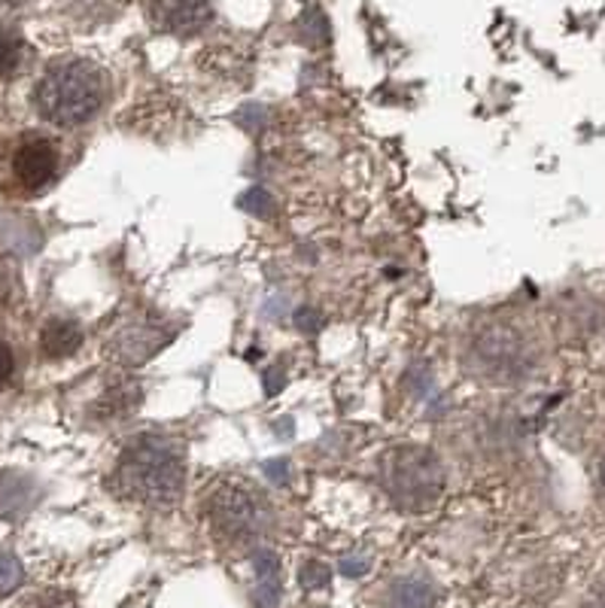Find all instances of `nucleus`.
I'll return each instance as SVG.
<instances>
[{"label":"nucleus","instance_id":"obj_25","mask_svg":"<svg viewBox=\"0 0 605 608\" xmlns=\"http://www.w3.org/2000/svg\"><path fill=\"white\" fill-rule=\"evenodd\" d=\"M13 368H16L13 350H10L7 344H3V341H0V387H3L7 380L13 378Z\"/></svg>","mask_w":605,"mask_h":608},{"label":"nucleus","instance_id":"obj_27","mask_svg":"<svg viewBox=\"0 0 605 608\" xmlns=\"http://www.w3.org/2000/svg\"><path fill=\"white\" fill-rule=\"evenodd\" d=\"M584 608H605V587H600V591L593 593L588 603H584Z\"/></svg>","mask_w":605,"mask_h":608},{"label":"nucleus","instance_id":"obj_9","mask_svg":"<svg viewBox=\"0 0 605 608\" xmlns=\"http://www.w3.org/2000/svg\"><path fill=\"white\" fill-rule=\"evenodd\" d=\"M40 499V486L25 471L0 474V520H22Z\"/></svg>","mask_w":605,"mask_h":608},{"label":"nucleus","instance_id":"obj_12","mask_svg":"<svg viewBox=\"0 0 605 608\" xmlns=\"http://www.w3.org/2000/svg\"><path fill=\"white\" fill-rule=\"evenodd\" d=\"M82 344V329L74 319H49L40 332V350L47 359H67Z\"/></svg>","mask_w":605,"mask_h":608},{"label":"nucleus","instance_id":"obj_22","mask_svg":"<svg viewBox=\"0 0 605 608\" xmlns=\"http://www.w3.org/2000/svg\"><path fill=\"white\" fill-rule=\"evenodd\" d=\"M338 569H342V575L347 578H362L369 575V569H372V560L369 557H344L342 562H338Z\"/></svg>","mask_w":605,"mask_h":608},{"label":"nucleus","instance_id":"obj_11","mask_svg":"<svg viewBox=\"0 0 605 608\" xmlns=\"http://www.w3.org/2000/svg\"><path fill=\"white\" fill-rule=\"evenodd\" d=\"M140 402H143V387H140L138 380H123V383H116L113 390L98 398V405H94V414L101 417V420H125V417H131L134 410L140 408Z\"/></svg>","mask_w":605,"mask_h":608},{"label":"nucleus","instance_id":"obj_20","mask_svg":"<svg viewBox=\"0 0 605 608\" xmlns=\"http://www.w3.org/2000/svg\"><path fill=\"white\" fill-rule=\"evenodd\" d=\"M22 608H77V599H74V593L52 587V591L34 593L31 599Z\"/></svg>","mask_w":605,"mask_h":608},{"label":"nucleus","instance_id":"obj_3","mask_svg":"<svg viewBox=\"0 0 605 608\" xmlns=\"http://www.w3.org/2000/svg\"><path fill=\"white\" fill-rule=\"evenodd\" d=\"M381 484L396 508L429 511L445 493V466L429 447L399 444L381 459Z\"/></svg>","mask_w":605,"mask_h":608},{"label":"nucleus","instance_id":"obj_5","mask_svg":"<svg viewBox=\"0 0 605 608\" xmlns=\"http://www.w3.org/2000/svg\"><path fill=\"white\" fill-rule=\"evenodd\" d=\"M207 508H210V523L214 530L229 539V542H253L259 539L268 523H271V508L268 502L249 490L247 484H237V481H226L219 484L210 499H207Z\"/></svg>","mask_w":605,"mask_h":608},{"label":"nucleus","instance_id":"obj_8","mask_svg":"<svg viewBox=\"0 0 605 608\" xmlns=\"http://www.w3.org/2000/svg\"><path fill=\"white\" fill-rule=\"evenodd\" d=\"M13 174L25 189H47L59 174V152L49 140H28L13 155Z\"/></svg>","mask_w":605,"mask_h":608},{"label":"nucleus","instance_id":"obj_23","mask_svg":"<svg viewBox=\"0 0 605 608\" xmlns=\"http://www.w3.org/2000/svg\"><path fill=\"white\" fill-rule=\"evenodd\" d=\"M262 471H265V478H268L271 484L283 486L286 481H289V463H286V459H268Z\"/></svg>","mask_w":605,"mask_h":608},{"label":"nucleus","instance_id":"obj_13","mask_svg":"<svg viewBox=\"0 0 605 608\" xmlns=\"http://www.w3.org/2000/svg\"><path fill=\"white\" fill-rule=\"evenodd\" d=\"M389 608H435V584L426 575L399 578L387 596Z\"/></svg>","mask_w":605,"mask_h":608},{"label":"nucleus","instance_id":"obj_24","mask_svg":"<svg viewBox=\"0 0 605 608\" xmlns=\"http://www.w3.org/2000/svg\"><path fill=\"white\" fill-rule=\"evenodd\" d=\"M262 119H265V110H262V106H256V104L244 106V110L237 113V122H241L244 128H249V131H253V128H259V125H262Z\"/></svg>","mask_w":605,"mask_h":608},{"label":"nucleus","instance_id":"obj_26","mask_svg":"<svg viewBox=\"0 0 605 608\" xmlns=\"http://www.w3.org/2000/svg\"><path fill=\"white\" fill-rule=\"evenodd\" d=\"M283 383H286L283 368H268L265 371V395H278L283 390Z\"/></svg>","mask_w":605,"mask_h":608},{"label":"nucleus","instance_id":"obj_18","mask_svg":"<svg viewBox=\"0 0 605 608\" xmlns=\"http://www.w3.org/2000/svg\"><path fill=\"white\" fill-rule=\"evenodd\" d=\"M22 581H25L22 562H18L16 557H10V554H0V596L18 591Z\"/></svg>","mask_w":605,"mask_h":608},{"label":"nucleus","instance_id":"obj_28","mask_svg":"<svg viewBox=\"0 0 605 608\" xmlns=\"http://www.w3.org/2000/svg\"><path fill=\"white\" fill-rule=\"evenodd\" d=\"M18 3H25V0H0V7H18Z\"/></svg>","mask_w":605,"mask_h":608},{"label":"nucleus","instance_id":"obj_21","mask_svg":"<svg viewBox=\"0 0 605 608\" xmlns=\"http://www.w3.org/2000/svg\"><path fill=\"white\" fill-rule=\"evenodd\" d=\"M295 326H298V332L305 334L320 332L323 329V314L313 311V307H301V311H295Z\"/></svg>","mask_w":605,"mask_h":608},{"label":"nucleus","instance_id":"obj_7","mask_svg":"<svg viewBox=\"0 0 605 608\" xmlns=\"http://www.w3.org/2000/svg\"><path fill=\"white\" fill-rule=\"evenodd\" d=\"M146 15L153 28L177 37H192L210 25L214 7L210 0H146Z\"/></svg>","mask_w":605,"mask_h":608},{"label":"nucleus","instance_id":"obj_10","mask_svg":"<svg viewBox=\"0 0 605 608\" xmlns=\"http://www.w3.org/2000/svg\"><path fill=\"white\" fill-rule=\"evenodd\" d=\"M253 569H256V606L278 608L283 596V578H280V557L268 547H259L253 554Z\"/></svg>","mask_w":605,"mask_h":608},{"label":"nucleus","instance_id":"obj_16","mask_svg":"<svg viewBox=\"0 0 605 608\" xmlns=\"http://www.w3.org/2000/svg\"><path fill=\"white\" fill-rule=\"evenodd\" d=\"M237 207L253 213V216H259V219H274V216H278V201H274V195H271L268 189H262V186L247 189L244 195L237 198Z\"/></svg>","mask_w":605,"mask_h":608},{"label":"nucleus","instance_id":"obj_19","mask_svg":"<svg viewBox=\"0 0 605 608\" xmlns=\"http://www.w3.org/2000/svg\"><path fill=\"white\" fill-rule=\"evenodd\" d=\"M298 581H301L305 591H323V587H329V581H332V569H329L326 562L308 560L301 566V572H298Z\"/></svg>","mask_w":605,"mask_h":608},{"label":"nucleus","instance_id":"obj_1","mask_svg":"<svg viewBox=\"0 0 605 608\" xmlns=\"http://www.w3.org/2000/svg\"><path fill=\"white\" fill-rule=\"evenodd\" d=\"M116 490L150 508H168L186 490V456L165 439L131 441L116 463Z\"/></svg>","mask_w":605,"mask_h":608},{"label":"nucleus","instance_id":"obj_17","mask_svg":"<svg viewBox=\"0 0 605 608\" xmlns=\"http://www.w3.org/2000/svg\"><path fill=\"white\" fill-rule=\"evenodd\" d=\"M22 52H25V46L18 40V34L0 28V79L16 74L18 64H22Z\"/></svg>","mask_w":605,"mask_h":608},{"label":"nucleus","instance_id":"obj_29","mask_svg":"<svg viewBox=\"0 0 605 608\" xmlns=\"http://www.w3.org/2000/svg\"><path fill=\"white\" fill-rule=\"evenodd\" d=\"M600 481H603V490H605V463H603V469H600Z\"/></svg>","mask_w":605,"mask_h":608},{"label":"nucleus","instance_id":"obj_4","mask_svg":"<svg viewBox=\"0 0 605 608\" xmlns=\"http://www.w3.org/2000/svg\"><path fill=\"white\" fill-rule=\"evenodd\" d=\"M532 363H536L532 344L512 322H490L468 344L472 375H481L497 383L524 380L532 371Z\"/></svg>","mask_w":605,"mask_h":608},{"label":"nucleus","instance_id":"obj_2","mask_svg":"<svg viewBox=\"0 0 605 608\" xmlns=\"http://www.w3.org/2000/svg\"><path fill=\"white\" fill-rule=\"evenodd\" d=\"M104 94H107L104 74L94 64L64 59L49 64L43 79L37 83L34 104H37V113L52 125L74 128L92 119L104 104Z\"/></svg>","mask_w":605,"mask_h":608},{"label":"nucleus","instance_id":"obj_6","mask_svg":"<svg viewBox=\"0 0 605 608\" xmlns=\"http://www.w3.org/2000/svg\"><path fill=\"white\" fill-rule=\"evenodd\" d=\"M177 338V329L165 326L162 319H134L116 329L107 341V353L123 365H143L153 359L158 350H165Z\"/></svg>","mask_w":605,"mask_h":608},{"label":"nucleus","instance_id":"obj_14","mask_svg":"<svg viewBox=\"0 0 605 608\" xmlns=\"http://www.w3.org/2000/svg\"><path fill=\"white\" fill-rule=\"evenodd\" d=\"M64 10L82 25H101L119 15L123 0H64Z\"/></svg>","mask_w":605,"mask_h":608},{"label":"nucleus","instance_id":"obj_15","mask_svg":"<svg viewBox=\"0 0 605 608\" xmlns=\"http://www.w3.org/2000/svg\"><path fill=\"white\" fill-rule=\"evenodd\" d=\"M298 30H301V40L313 49H320V46H326L332 40V28H329L326 15L323 10H317V7H308L305 15L298 18Z\"/></svg>","mask_w":605,"mask_h":608}]
</instances>
